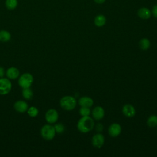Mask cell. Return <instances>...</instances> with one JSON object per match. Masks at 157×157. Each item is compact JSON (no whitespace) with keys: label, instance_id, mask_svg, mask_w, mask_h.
I'll use <instances>...</instances> for the list:
<instances>
[{"label":"cell","instance_id":"1","mask_svg":"<svg viewBox=\"0 0 157 157\" xmlns=\"http://www.w3.org/2000/svg\"><path fill=\"white\" fill-rule=\"evenodd\" d=\"M94 126L93 120L89 116H83L81 118L77 123L78 129L83 133H86L91 131Z\"/></svg>","mask_w":157,"mask_h":157},{"label":"cell","instance_id":"2","mask_svg":"<svg viewBox=\"0 0 157 157\" xmlns=\"http://www.w3.org/2000/svg\"><path fill=\"white\" fill-rule=\"evenodd\" d=\"M75 99L71 96H66L63 97L60 100L61 107L66 110H73L76 106Z\"/></svg>","mask_w":157,"mask_h":157},{"label":"cell","instance_id":"3","mask_svg":"<svg viewBox=\"0 0 157 157\" xmlns=\"http://www.w3.org/2000/svg\"><path fill=\"white\" fill-rule=\"evenodd\" d=\"M56 131L54 126L50 124H45L43 126L40 130V134L43 139L47 140L53 139L55 136Z\"/></svg>","mask_w":157,"mask_h":157},{"label":"cell","instance_id":"4","mask_svg":"<svg viewBox=\"0 0 157 157\" xmlns=\"http://www.w3.org/2000/svg\"><path fill=\"white\" fill-rule=\"evenodd\" d=\"M34 78L33 76L30 73H24L21 74L18 78V85L22 88H30L32 83H33Z\"/></svg>","mask_w":157,"mask_h":157},{"label":"cell","instance_id":"5","mask_svg":"<svg viewBox=\"0 0 157 157\" xmlns=\"http://www.w3.org/2000/svg\"><path fill=\"white\" fill-rule=\"evenodd\" d=\"M12 89V83L10 79L7 78H0V94H7Z\"/></svg>","mask_w":157,"mask_h":157},{"label":"cell","instance_id":"6","mask_svg":"<svg viewBox=\"0 0 157 157\" xmlns=\"http://www.w3.org/2000/svg\"><path fill=\"white\" fill-rule=\"evenodd\" d=\"M45 120L46 121L50 124L55 123L58 119V112L53 109H50L47 111L45 113Z\"/></svg>","mask_w":157,"mask_h":157},{"label":"cell","instance_id":"7","mask_svg":"<svg viewBox=\"0 0 157 157\" xmlns=\"http://www.w3.org/2000/svg\"><path fill=\"white\" fill-rule=\"evenodd\" d=\"M13 107L17 112L20 113H23L27 111L28 109V105L25 101L22 100H19L15 102L13 105Z\"/></svg>","mask_w":157,"mask_h":157},{"label":"cell","instance_id":"8","mask_svg":"<svg viewBox=\"0 0 157 157\" xmlns=\"http://www.w3.org/2000/svg\"><path fill=\"white\" fill-rule=\"evenodd\" d=\"M104 142V137L100 133L96 134L92 138V144L96 148H101Z\"/></svg>","mask_w":157,"mask_h":157},{"label":"cell","instance_id":"9","mask_svg":"<svg viewBox=\"0 0 157 157\" xmlns=\"http://www.w3.org/2000/svg\"><path fill=\"white\" fill-rule=\"evenodd\" d=\"M6 74L9 79L13 80L19 77L20 71L15 67H10L7 69Z\"/></svg>","mask_w":157,"mask_h":157},{"label":"cell","instance_id":"10","mask_svg":"<svg viewBox=\"0 0 157 157\" xmlns=\"http://www.w3.org/2000/svg\"><path fill=\"white\" fill-rule=\"evenodd\" d=\"M121 131V128L120 125L118 123H113L109 128V134L112 137L118 136Z\"/></svg>","mask_w":157,"mask_h":157},{"label":"cell","instance_id":"11","mask_svg":"<svg viewBox=\"0 0 157 157\" xmlns=\"http://www.w3.org/2000/svg\"><path fill=\"white\" fill-rule=\"evenodd\" d=\"M92 115L95 120H101L104 116V110L102 107L97 106L93 109L92 111Z\"/></svg>","mask_w":157,"mask_h":157},{"label":"cell","instance_id":"12","mask_svg":"<svg viewBox=\"0 0 157 157\" xmlns=\"http://www.w3.org/2000/svg\"><path fill=\"white\" fill-rule=\"evenodd\" d=\"M123 113L125 116L128 117H132L135 115L136 110L132 105L130 104H126L123 107Z\"/></svg>","mask_w":157,"mask_h":157},{"label":"cell","instance_id":"13","mask_svg":"<svg viewBox=\"0 0 157 157\" xmlns=\"http://www.w3.org/2000/svg\"><path fill=\"white\" fill-rule=\"evenodd\" d=\"M78 103L82 107H90L93 104V99L87 96H83L79 99Z\"/></svg>","mask_w":157,"mask_h":157},{"label":"cell","instance_id":"14","mask_svg":"<svg viewBox=\"0 0 157 157\" xmlns=\"http://www.w3.org/2000/svg\"><path fill=\"white\" fill-rule=\"evenodd\" d=\"M138 15L142 19H148L150 17L151 13L148 8L142 7L138 10Z\"/></svg>","mask_w":157,"mask_h":157},{"label":"cell","instance_id":"15","mask_svg":"<svg viewBox=\"0 0 157 157\" xmlns=\"http://www.w3.org/2000/svg\"><path fill=\"white\" fill-rule=\"evenodd\" d=\"M11 39L10 33L6 30H1L0 31V41L6 42H8Z\"/></svg>","mask_w":157,"mask_h":157},{"label":"cell","instance_id":"16","mask_svg":"<svg viewBox=\"0 0 157 157\" xmlns=\"http://www.w3.org/2000/svg\"><path fill=\"white\" fill-rule=\"evenodd\" d=\"M106 22V18L103 15H99L94 19V24L99 27L102 26Z\"/></svg>","mask_w":157,"mask_h":157},{"label":"cell","instance_id":"17","mask_svg":"<svg viewBox=\"0 0 157 157\" xmlns=\"http://www.w3.org/2000/svg\"><path fill=\"white\" fill-rule=\"evenodd\" d=\"M22 96L23 97L27 100L31 99L33 97V92L29 88H23L22 90Z\"/></svg>","mask_w":157,"mask_h":157},{"label":"cell","instance_id":"18","mask_svg":"<svg viewBox=\"0 0 157 157\" xmlns=\"http://www.w3.org/2000/svg\"><path fill=\"white\" fill-rule=\"evenodd\" d=\"M150 45V42L147 38H143L139 42V46L140 48L143 50H147L149 48Z\"/></svg>","mask_w":157,"mask_h":157},{"label":"cell","instance_id":"19","mask_svg":"<svg viewBox=\"0 0 157 157\" xmlns=\"http://www.w3.org/2000/svg\"><path fill=\"white\" fill-rule=\"evenodd\" d=\"M6 6L9 10L15 9L18 4L17 0H6Z\"/></svg>","mask_w":157,"mask_h":157},{"label":"cell","instance_id":"20","mask_svg":"<svg viewBox=\"0 0 157 157\" xmlns=\"http://www.w3.org/2000/svg\"><path fill=\"white\" fill-rule=\"evenodd\" d=\"M147 124L151 128H153L157 126V116L151 115L150 116L147 120Z\"/></svg>","mask_w":157,"mask_h":157},{"label":"cell","instance_id":"21","mask_svg":"<svg viewBox=\"0 0 157 157\" xmlns=\"http://www.w3.org/2000/svg\"><path fill=\"white\" fill-rule=\"evenodd\" d=\"M27 113L28 115L31 117H36L39 113V110L37 107L34 106H31L29 108L28 107L27 110Z\"/></svg>","mask_w":157,"mask_h":157},{"label":"cell","instance_id":"22","mask_svg":"<svg viewBox=\"0 0 157 157\" xmlns=\"http://www.w3.org/2000/svg\"><path fill=\"white\" fill-rule=\"evenodd\" d=\"M80 114L82 116H88L90 114V109H89V107H82L79 110Z\"/></svg>","mask_w":157,"mask_h":157},{"label":"cell","instance_id":"23","mask_svg":"<svg viewBox=\"0 0 157 157\" xmlns=\"http://www.w3.org/2000/svg\"><path fill=\"white\" fill-rule=\"evenodd\" d=\"M55 128V131L57 133H59V134H61V133H63L64 131V126L61 124V123H58V124H56L54 126Z\"/></svg>","mask_w":157,"mask_h":157},{"label":"cell","instance_id":"24","mask_svg":"<svg viewBox=\"0 0 157 157\" xmlns=\"http://www.w3.org/2000/svg\"><path fill=\"white\" fill-rule=\"evenodd\" d=\"M96 129L97 131L98 132H101L102 131V130L103 129V126L102 124L101 123H98L96 126Z\"/></svg>","mask_w":157,"mask_h":157},{"label":"cell","instance_id":"25","mask_svg":"<svg viewBox=\"0 0 157 157\" xmlns=\"http://www.w3.org/2000/svg\"><path fill=\"white\" fill-rule=\"evenodd\" d=\"M152 13L155 17L157 18V5H155L152 9Z\"/></svg>","mask_w":157,"mask_h":157},{"label":"cell","instance_id":"26","mask_svg":"<svg viewBox=\"0 0 157 157\" xmlns=\"http://www.w3.org/2000/svg\"><path fill=\"white\" fill-rule=\"evenodd\" d=\"M4 74H5V71H4V68L0 66V78L3 77Z\"/></svg>","mask_w":157,"mask_h":157},{"label":"cell","instance_id":"27","mask_svg":"<svg viewBox=\"0 0 157 157\" xmlns=\"http://www.w3.org/2000/svg\"><path fill=\"white\" fill-rule=\"evenodd\" d=\"M105 0H94V1L98 4H101L103 3Z\"/></svg>","mask_w":157,"mask_h":157}]
</instances>
